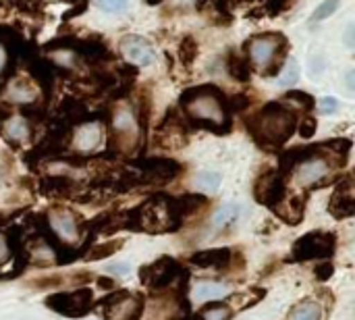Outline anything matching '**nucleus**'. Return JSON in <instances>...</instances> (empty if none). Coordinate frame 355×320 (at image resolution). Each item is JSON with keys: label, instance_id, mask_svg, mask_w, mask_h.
I'll return each mask as SVG.
<instances>
[{"label": "nucleus", "instance_id": "nucleus-1", "mask_svg": "<svg viewBox=\"0 0 355 320\" xmlns=\"http://www.w3.org/2000/svg\"><path fill=\"white\" fill-rule=\"evenodd\" d=\"M179 104L191 125L210 129L214 133L231 131V108L216 85H198L185 90Z\"/></svg>", "mask_w": 355, "mask_h": 320}, {"label": "nucleus", "instance_id": "nucleus-2", "mask_svg": "<svg viewBox=\"0 0 355 320\" xmlns=\"http://www.w3.org/2000/svg\"><path fill=\"white\" fill-rule=\"evenodd\" d=\"M297 127L295 110L287 108L281 102H270L262 106L248 119V129L260 148L272 150L285 146Z\"/></svg>", "mask_w": 355, "mask_h": 320}, {"label": "nucleus", "instance_id": "nucleus-3", "mask_svg": "<svg viewBox=\"0 0 355 320\" xmlns=\"http://www.w3.org/2000/svg\"><path fill=\"white\" fill-rule=\"evenodd\" d=\"M183 217L177 208L175 198L152 196L141 206L125 212V229L146 231V233H171L179 231Z\"/></svg>", "mask_w": 355, "mask_h": 320}, {"label": "nucleus", "instance_id": "nucleus-4", "mask_svg": "<svg viewBox=\"0 0 355 320\" xmlns=\"http://www.w3.org/2000/svg\"><path fill=\"white\" fill-rule=\"evenodd\" d=\"M287 50V40L281 33H260L248 42L250 60L260 69L266 77H272L283 67Z\"/></svg>", "mask_w": 355, "mask_h": 320}, {"label": "nucleus", "instance_id": "nucleus-5", "mask_svg": "<svg viewBox=\"0 0 355 320\" xmlns=\"http://www.w3.org/2000/svg\"><path fill=\"white\" fill-rule=\"evenodd\" d=\"M337 250V237L331 231H310L291 248V262L331 260Z\"/></svg>", "mask_w": 355, "mask_h": 320}, {"label": "nucleus", "instance_id": "nucleus-6", "mask_svg": "<svg viewBox=\"0 0 355 320\" xmlns=\"http://www.w3.org/2000/svg\"><path fill=\"white\" fill-rule=\"evenodd\" d=\"M139 119L129 104H119L112 110V140L119 152H133L139 144Z\"/></svg>", "mask_w": 355, "mask_h": 320}, {"label": "nucleus", "instance_id": "nucleus-7", "mask_svg": "<svg viewBox=\"0 0 355 320\" xmlns=\"http://www.w3.org/2000/svg\"><path fill=\"white\" fill-rule=\"evenodd\" d=\"M185 275H187V271L171 256H160L156 262L141 267V271H139L141 283L146 287H150L152 292H164L166 287L179 283Z\"/></svg>", "mask_w": 355, "mask_h": 320}, {"label": "nucleus", "instance_id": "nucleus-8", "mask_svg": "<svg viewBox=\"0 0 355 320\" xmlns=\"http://www.w3.org/2000/svg\"><path fill=\"white\" fill-rule=\"evenodd\" d=\"M104 320H139L144 314V298L131 292H114L100 300Z\"/></svg>", "mask_w": 355, "mask_h": 320}, {"label": "nucleus", "instance_id": "nucleus-9", "mask_svg": "<svg viewBox=\"0 0 355 320\" xmlns=\"http://www.w3.org/2000/svg\"><path fill=\"white\" fill-rule=\"evenodd\" d=\"M94 294L87 287L75 289V292H60V294H52L46 298V306L50 310H54L56 314L69 317V319H79L85 317L92 308H94Z\"/></svg>", "mask_w": 355, "mask_h": 320}, {"label": "nucleus", "instance_id": "nucleus-10", "mask_svg": "<svg viewBox=\"0 0 355 320\" xmlns=\"http://www.w3.org/2000/svg\"><path fill=\"white\" fill-rule=\"evenodd\" d=\"M181 167L177 160H168V158H148L135 165V173L139 183L146 185H164L168 181H173L179 175Z\"/></svg>", "mask_w": 355, "mask_h": 320}, {"label": "nucleus", "instance_id": "nucleus-11", "mask_svg": "<svg viewBox=\"0 0 355 320\" xmlns=\"http://www.w3.org/2000/svg\"><path fill=\"white\" fill-rule=\"evenodd\" d=\"M287 196V183L281 171H266L254 183V198L258 204L275 208Z\"/></svg>", "mask_w": 355, "mask_h": 320}, {"label": "nucleus", "instance_id": "nucleus-12", "mask_svg": "<svg viewBox=\"0 0 355 320\" xmlns=\"http://www.w3.org/2000/svg\"><path fill=\"white\" fill-rule=\"evenodd\" d=\"M46 219H48L50 231L62 244L75 246L81 239V223H79V219L71 210H67V208H50Z\"/></svg>", "mask_w": 355, "mask_h": 320}, {"label": "nucleus", "instance_id": "nucleus-13", "mask_svg": "<svg viewBox=\"0 0 355 320\" xmlns=\"http://www.w3.org/2000/svg\"><path fill=\"white\" fill-rule=\"evenodd\" d=\"M329 212L337 221L355 217V171H352L347 177L339 179L335 194L331 196L329 202Z\"/></svg>", "mask_w": 355, "mask_h": 320}, {"label": "nucleus", "instance_id": "nucleus-14", "mask_svg": "<svg viewBox=\"0 0 355 320\" xmlns=\"http://www.w3.org/2000/svg\"><path fill=\"white\" fill-rule=\"evenodd\" d=\"M119 48H121V54H123L129 62H133V65L148 67V65H152V62L156 60V50H154L152 44H150L146 37H141V35H135V33L125 35V37L121 40Z\"/></svg>", "mask_w": 355, "mask_h": 320}, {"label": "nucleus", "instance_id": "nucleus-15", "mask_svg": "<svg viewBox=\"0 0 355 320\" xmlns=\"http://www.w3.org/2000/svg\"><path fill=\"white\" fill-rule=\"evenodd\" d=\"M25 252H27V260L29 264L33 267H40V269H46V267H54L58 264V252L56 248L44 237V235H37V237H31L25 246Z\"/></svg>", "mask_w": 355, "mask_h": 320}, {"label": "nucleus", "instance_id": "nucleus-16", "mask_svg": "<svg viewBox=\"0 0 355 320\" xmlns=\"http://www.w3.org/2000/svg\"><path fill=\"white\" fill-rule=\"evenodd\" d=\"M306 204H308V198L304 194H289L272 208L275 214L287 223V225H300L304 214H306Z\"/></svg>", "mask_w": 355, "mask_h": 320}, {"label": "nucleus", "instance_id": "nucleus-17", "mask_svg": "<svg viewBox=\"0 0 355 320\" xmlns=\"http://www.w3.org/2000/svg\"><path fill=\"white\" fill-rule=\"evenodd\" d=\"M185 125L183 121L171 110L168 117L162 121L160 129H158V142L162 148H183L185 146Z\"/></svg>", "mask_w": 355, "mask_h": 320}, {"label": "nucleus", "instance_id": "nucleus-18", "mask_svg": "<svg viewBox=\"0 0 355 320\" xmlns=\"http://www.w3.org/2000/svg\"><path fill=\"white\" fill-rule=\"evenodd\" d=\"M40 92L35 87L33 81H29L27 77H15L8 81L6 90H4V98L10 102V104H19V106H27V104H33L37 100Z\"/></svg>", "mask_w": 355, "mask_h": 320}, {"label": "nucleus", "instance_id": "nucleus-19", "mask_svg": "<svg viewBox=\"0 0 355 320\" xmlns=\"http://www.w3.org/2000/svg\"><path fill=\"white\" fill-rule=\"evenodd\" d=\"M102 142V127L100 123H83L73 131L71 137V148L75 152L87 154L92 150H96Z\"/></svg>", "mask_w": 355, "mask_h": 320}, {"label": "nucleus", "instance_id": "nucleus-20", "mask_svg": "<svg viewBox=\"0 0 355 320\" xmlns=\"http://www.w3.org/2000/svg\"><path fill=\"white\" fill-rule=\"evenodd\" d=\"M233 260V252L229 248H212L204 252H196L189 262L200 269H227Z\"/></svg>", "mask_w": 355, "mask_h": 320}, {"label": "nucleus", "instance_id": "nucleus-21", "mask_svg": "<svg viewBox=\"0 0 355 320\" xmlns=\"http://www.w3.org/2000/svg\"><path fill=\"white\" fill-rule=\"evenodd\" d=\"M2 131L6 135V140L15 142V144H27L31 140V127H29L27 119H23V117H10L2 125Z\"/></svg>", "mask_w": 355, "mask_h": 320}, {"label": "nucleus", "instance_id": "nucleus-22", "mask_svg": "<svg viewBox=\"0 0 355 320\" xmlns=\"http://www.w3.org/2000/svg\"><path fill=\"white\" fill-rule=\"evenodd\" d=\"M73 190H75V183L62 175H52V177L44 179V183H42V192L46 196H69V194H73Z\"/></svg>", "mask_w": 355, "mask_h": 320}, {"label": "nucleus", "instance_id": "nucleus-23", "mask_svg": "<svg viewBox=\"0 0 355 320\" xmlns=\"http://www.w3.org/2000/svg\"><path fill=\"white\" fill-rule=\"evenodd\" d=\"M175 202H177V208H179V212H181L183 219L187 214H196L198 210H202L204 206H208V198L202 196V194H185V196L175 198Z\"/></svg>", "mask_w": 355, "mask_h": 320}, {"label": "nucleus", "instance_id": "nucleus-24", "mask_svg": "<svg viewBox=\"0 0 355 320\" xmlns=\"http://www.w3.org/2000/svg\"><path fill=\"white\" fill-rule=\"evenodd\" d=\"M287 320H322V306L314 300H306L291 310Z\"/></svg>", "mask_w": 355, "mask_h": 320}, {"label": "nucleus", "instance_id": "nucleus-25", "mask_svg": "<svg viewBox=\"0 0 355 320\" xmlns=\"http://www.w3.org/2000/svg\"><path fill=\"white\" fill-rule=\"evenodd\" d=\"M227 69H229L231 77L237 79V81H248V79L252 77V67H250V62H248L243 56H239V54H233V52L229 54Z\"/></svg>", "mask_w": 355, "mask_h": 320}, {"label": "nucleus", "instance_id": "nucleus-26", "mask_svg": "<svg viewBox=\"0 0 355 320\" xmlns=\"http://www.w3.org/2000/svg\"><path fill=\"white\" fill-rule=\"evenodd\" d=\"M239 212H241V208H239L237 204H233V202L220 206L218 212L214 214V227H216V229H225V227L235 225L237 219H239Z\"/></svg>", "mask_w": 355, "mask_h": 320}, {"label": "nucleus", "instance_id": "nucleus-27", "mask_svg": "<svg viewBox=\"0 0 355 320\" xmlns=\"http://www.w3.org/2000/svg\"><path fill=\"white\" fill-rule=\"evenodd\" d=\"M200 314L204 317V320H229L233 317V308L223 302H212L206 304Z\"/></svg>", "mask_w": 355, "mask_h": 320}, {"label": "nucleus", "instance_id": "nucleus-28", "mask_svg": "<svg viewBox=\"0 0 355 320\" xmlns=\"http://www.w3.org/2000/svg\"><path fill=\"white\" fill-rule=\"evenodd\" d=\"M123 248V242L116 239V242H108V244H98L89 250L87 254V260H104L108 256H112L114 252H119Z\"/></svg>", "mask_w": 355, "mask_h": 320}, {"label": "nucleus", "instance_id": "nucleus-29", "mask_svg": "<svg viewBox=\"0 0 355 320\" xmlns=\"http://www.w3.org/2000/svg\"><path fill=\"white\" fill-rule=\"evenodd\" d=\"M300 79V65L295 58H289V62L285 65L283 73H281V79H279V85L281 87H291L293 83H297Z\"/></svg>", "mask_w": 355, "mask_h": 320}, {"label": "nucleus", "instance_id": "nucleus-30", "mask_svg": "<svg viewBox=\"0 0 355 320\" xmlns=\"http://www.w3.org/2000/svg\"><path fill=\"white\" fill-rule=\"evenodd\" d=\"M227 294V287L225 285H214V283H204L196 289V298L198 300H216V298H223Z\"/></svg>", "mask_w": 355, "mask_h": 320}, {"label": "nucleus", "instance_id": "nucleus-31", "mask_svg": "<svg viewBox=\"0 0 355 320\" xmlns=\"http://www.w3.org/2000/svg\"><path fill=\"white\" fill-rule=\"evenodd\" d=\"M196 56H198V44H196V40L191 35L189 37H183V42L179 46V58L185 65H191Z\"/></svg>", "mask_w": 355, "mask_h": 320}, {"label": "nucleus", "instance_id": "nucleus-32", "mask_svg": "<svg viewBox=\"0 0 355 320\" xmlns=\"http://www.w3.org/2000/svg\"><path fill=\"white\" fill-rule=\"evenodd\" d=\"M196 183L204 192H216L218 185H220V175L218 173H200L198 179H196Z\"/></svg>", "mask_w": 355, "mask_h": 320}, {"label": "nucleus", "instance_id": "nucleus-33", "mask_svg": "<svg viewBox=\"0 0 355 320\" xmlns=\"http://www.w3.org/2000/svg\"><path fill=\"white\" fill-rule=\"evenodd\" d=\"M285 100H289V102H295L300 108H304V110H312L314 108V98L310 96V94H304V92H289L287 96H285Z\"/></svg>", "mask_w": 355, "mask_h": 320}, {"label": "nucleus", "instance_id": "nucleus-34", "mask_svg": "<svg viewBox=\"0 0 355 320\" xmlns=\"http://www.w3.org/2000/svg\"><path fill=\"white\" fill-rule=\"evenodd\" d=\"M339 8V0H324L318 8H316V12L312 15V21H322V19H329L335 10Z\"/></svg>", "mask_w": 355, "mask_h": 320}, {"label": "nucleus", "instance_id": "nucleus-35", "mask_svg": "<svg viewBox=\"0 0 355 320\" xmlns=\"http://www.w3.org/2000/svg\"><path fill=\"white\" fill-rule=\"evenodd\" d=\"M300 133H302L304 140L314 137V133H316V119L310 117V115H306V117L302 119V123H300Z\"/></svg>", "mask_w": 355, "mask_h": 320}, {"label": "nucleus", "instance_id": "nucleus-36", "mask_svg": "<svg viewBox=\"0 0 355 320\" xmlns=\"http://www.w3.org/2000/svg\"><path fill=\"white\" fill-rule=\"evenodd\" d=\"M333 273H335V264L331 260H322V264H318L316 271H314L318 281H329L333 277Z\"/></svg>", "mask_w": 355, "mask_h": 320}, {"label": "nucleus", "instance_id": "nucleus-37", "mask_svg": "<svg viewBox=\"0 0 355 320\" xmlns=\"http://www.w3.org/2000/svg\"><path fill=\"white\" fill-rule=\"evenodd\" d=\"M96 2L106 12H121L127 8V0H96Z\"/></svg>", "mask_w": 355, "mask_h": 320}, {"label": "nucleus", "instance_id": "nucleus-38", "mask_svg": "<svg viewBox=\"0 0 355 320\" xmlns=\"http://www.w3.org/2000/svg\"><path fill=\"white\" fill-rule=\"evenodd\" d=\"M248 106H250V98H248L245 94H239V96H235V98L229 100L231 112H235V110H245Z\"/></svg>", "mask_w": 355, "mask_h": 320}, {"label": "nucleus", "instance_id": "nucleus-39", "mask_svg": "<svg viewBox=\"0 0 355 320\" xmlns=\"http://www.w3.org/2000/svg\"><path fill=\"white\" fill-rule=\"evenodd\" d=\"M10 258V244L4 233H0V264H4Z\"/></svg>", "mask_w": 355, "mask_h": 320}, {"label": "nucleus", "instance_id": "nucleus-40", "mask_svg": "<svg viewBox=\"0 0 355 320\" xmlns=\"http://www.w3.org/2000/svg\"><path fill=\"white\" fill-rule=\"evenodd\" d=\"M337 106H339V102L335 98H322V112L324 115H333L337 110Z\"/></svg>", "mask_w": 355, "mask_h": 320}, {"label": "nucleus", "instance_id": "nucleus-41", "mask_svg": "<svg viewBox=\"0 0 355 320\" xmlns=\"http://www.w3.org/2000/svg\"><path fill=\"white\" fill-rule=\"evenodd\" d=\"M343 42H345L347 48H355V23H352V25L347 27V31H345V35H343Z\"/></svg>", "mask_w": 355, "mask_h": 320}, {"label": "nucleus", "instance_id": "nucleus-42", "mask_svg": "<svg viewBox=\"0 0 355 320\" xmlns=\"http://www.w3.org/2000/svg\"><path fill=\"white\" fill-rule=\"evenodd\" d=\"M106 271L110 275H127L129 273V264H108Z\"/></svg>", "mask_w": 355, "mask_h": 320}, {"label": "nucleus", "instance_id": "nucleus-43", "mask_svg": "<svg viewBox=\"0 0 355 320\" xmlns=\"http://www.w3.org/2000/svg\"><path fill=\"white\" fill-rule=\"evenodd\" d=\"M6 62H8V52H6V48H4V44L0 42V73L6 69Z\"/></svg>", "mask_w": 355, "mask_h": 320}, {"label": "nucleus", "instance_id": "nucleus-44", "mask_svg": "<svg viewBox=\"0 0 355 320\" xmlns=\"http://www.w3.org/2000/svg\"><path fill=\"white\" fill-rule=\"evenodd\" d=\"M345 85H347V90L349 92H355V71H347V75H345Z\"/></svg>", "mask_w": 355, "mask_h": 320}, {"label": "nucleus", "instance_id": "nucleus-45", "mask_svg": "<svg viewBox=\"0 0 355 320\" xmlns=\"http://www.w3.org/2000/svg\"><path fill=\"white\" fill-rule=\"evenodd\" d=\"M146 2H148V4H152V6H156V4H160L162 0H146Z\"/></svg>", "mask_w": 355, "mask_h": 320}, {"label": "nucleus", "instance_id": "nucleus-46", "mask_svg": "<svg viewBox=\"0 0 355 320\" xmlns=\"http://www.w3.org/2000/svg\"><path fill=\"white\" fill-rule=\"evenodd\" d=\"M191 320H204V317H202V314H193V317H191Z\"/></svg>", "mask_w": 355, "mask_h": 320}, {"label": "nucleus", "instance_id": "nucleus-47", "mask_svg": "<svg viewBox=\"0 0 355 320\" xmlns=\"http://www.w3.org/2000/svg\"><path fill=\"white\" fill-rule=\"evenodd\" d=\"M48 2H60V0H48Z\"/></svg>", "mask_w": 355, "mask_h": 320}]
</instances>
